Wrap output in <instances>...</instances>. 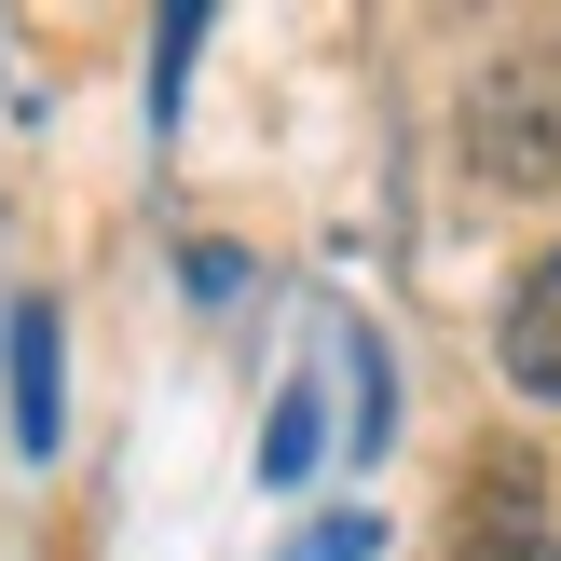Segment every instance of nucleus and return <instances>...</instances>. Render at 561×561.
I'll return each instance as SVG.
<instances>
[{
  "label": "nucleus",
  "mask_w": 561,
  "mask_h": 561,
  "mask_svg": "<svg viewBox=\"0 0 561 561\" xmlns=\"http://www.w3.org/2000/svg\"><path fill=\"white\" fill-rule=\"evenodd\" d=\"M466 164L493 192H561V55H493L466 82Z\"/></svg>",
  "instance_id": "1"
},
{
  "label": "nucleus",
  "mask_w": 561,
  "mask_h": 561,
  "mask_svg": "<svg viewBox=\"0 0 561 561\" xmlns=\"http://www.w3.org/2000/svg\"><path fill=\"white\" fill-rule=\"evenodd\" d=\"M69 438V343H55V301H14V453L42 466Z\"/></svg>",
  "instance_id": "2"
},
{
  "label": "nucleus",
  "mask_w": 561,
  "mask_h": 561,
  "mask_svg": "<svg viewBox=\"0 0 561 561\" xmlns=\"http://www.w3.org/2000/svg\"><path fill=\"white\" fill-rule=\"evenodd\" d=\"M493 356H507V383H520V398H561V247L507 288V316H493Z\"/></svg>",
  "instance_id": "3"
},
{
  "label": "nucleus",
  "mask_w": 561,
  "mask_h": 561,
  "mask_svg": "<svg viewBox=\"0 0 561 561\" xmlns=\"http://www.w3.org/2000/svg\"><path fill=\"white\" fill-rule=\"evenodd\" d=\"M261 480H274V493H288V480H316V398H301V383L274 398V438H261Z\"/></svg>",
  "instance_id": "4"
},
{
  "label": "nucleus",
  "mask_w": 561,
  "mask_h": 561,
  "mask_svg": "<svg viewBox=\"0 0 561 561\" xmlns=\"http://www.w3.org/2000/svg\"><path fill=\"white\" fill-rule=\"evenodd\" d=\"M192 42H206V14L179 0V14H164V42H151V110H164V124H179V69H192Z\"/></svg>",
  "instance_id": "5"
},
{
  "label": "nucleus",
  "mask_w": 561,
  "mask_h": 561,
  "mask_svg": "<svg viewBox=\"0 0 561 561\" xmlns=\"http://www.w3.org/2000/svg\"><path fill=\"white\" fill-rule=\"evenodd\" d=\"M370 548H383V520H370V507H329L316 535H301V561H370Z\"/></svg>",
  "instance_id": "6"
},
{
  "label": "nucleus",
  "mask_w": 561,
  "mask_h": 561,
  "mask_svg": "<svg viewBox=\"0 0 561 561\" xmlns=\"http://www.w3.org/2000/svg\"><path fill=\"white\" fill-rule=\"evenodd\" d=\"M466 561H561V535H548V520H520V535H493V548H466Z\"/></svg>",
  "instance_id": "7"
}]
</instances>
